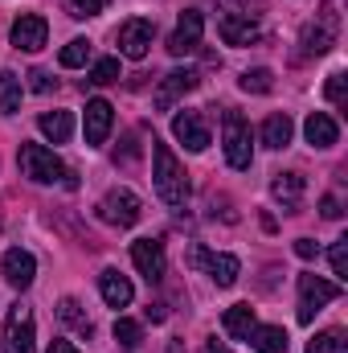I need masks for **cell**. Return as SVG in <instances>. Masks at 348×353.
Instances as JSON below:
<instances>
[{"label":"cell","instance_id":"16","mask_svg":"<svg viewBox=\"0 0 348 353\" xmlns=\"http://www.w3.org/2000/svg\"><path fill=\"white\" fill-rule=\"evenodd\" d=\"M303 136H307L312 148H332V144L340 140V128H336V119H332L328 111H312L307 123H303Z\"/></svg>","mask_w":348,"mask_h":353},{"label":"cell","instance_id":"14","mask_svg":"<svg viewBox=\"0 0 348 353\" xmlns=\"http://www.w3.org/2000/svg\"><path fill=\"white\" fill-rule=\"evenodd\" d=\"M188 90H197V74H193V70H173V74H164V83L156 87V107H160V111H173L176 99H184Z\"/></svg>","mask_w":348,"mask_h":353},{"label":"cell","instance_id":"26","mask_svg":"<svg viewBox=\"0 0 348 353\" xmlns=\"http://www.w3.org/2000/svg\"><path fill=\"white\" fill-rule=\"evenodd\" d=\"M58 62H62L66 70H74V66H87V62H90V41H87V37H74V41H66V46H62V54H58Z\"/></svg>","mask_w":348,"mask_h":353},{"label":"cell","instance_id":"34","mask_svg":"<svg viewBox=\"0 0 348 353\" xmlns=\"http://www.w3.org/2000/svg\"><path fill=\"white\" fill-rule=\"evenodd\" d=\"M29 87L37 90V94H50V90L58 87V83H54V79H50L45 70H29Z\"/></svg>","mask_w":348,"mask_h":353},{"label":"cell","instance_id":"25","mask_svg":"<svg viewBox=\"0 0 348 353\" xmlns=\"http://www.w3.org/2000/svg\"><path fill=\"white\" fill-rule=\"evenodd\" d=\"M250 345L259 353H287V333H283L279 325H254Z\"/></svg>","mask_w":348,"mask_h":353},{"label":"cell","instance_id":"32","mask_svg":"<svg viewBox=\"0 0 348 353\" xmlns=\"http://www.w3.org/2000/svg\"><path fill=\"white\" fill-rule=\"evenodd\" d=\"M328 259H332V275L336 279H348V239H336L332 243V255Z\"/></svg>","mask_w":348,"mask_h":353},{"label":"cell","instance_id":"12","mask_svg":"<svg viewBox=\"0 0 348 353\" xmlns=\"http://www.w3.org/2000/svg\"><path fill=\"white\" fill-rule=\"evenodd\" d=\"M217 33H221V41L226 46H254L262 37L259 21L254 17H246V12H226L221 17V25H217Z\"/></svg>","mask_w":348,"mask_h":353},{"label":"cell","instance_id":"5","mask_svg":"<svg viewBox=\"0 0 348 353\" xmlns=\"http://www.w3.org/2000/svg\"><path fill=\"white\" fill-rule=\"evenodd\" d=\"M4 353H33V341H37V333H33V312L25 308V304H12L8 308V316H4Z\"/></svg>","mask_w":348,"mask_h":353},{"label":"cell","instance_id":"27","mask_svg":"<svg viewBox=\"0 0 348 353\" xmlns=\"http://www.w3.org/2000/svg\"><path fill=\"white\" fill-rule=\"evenodd\" d=\"M307 353H348V341L340 329H328V333H316L307 341Z\"/></svg>","mask_w":348,"mask_h":353},{"label":"cell","instance_id":"30","mask_svg":"<svg viewBox=\"0 0 348 353\" xmlns=\"http://www.w3.org/2000/svg\"><path fill=\"white\" fill-rule=\"evenodd\" d=\"M123 74H119V58H98L94 62V70H90V83L94 87H111V83H119Z\"/></svg>","mask_w":348,"mask_h":353},{"label":"cell","instance_id":"3","mask_svg":"<svg viewBox=\"0 0 348 353\" xmlns=\"http://www.w3.org/2000/svg\"><path fill=\"white\" fill-rule=\"evenodd\" d=\"M221 132H226V161H230V169H250V161H254L250 123L238 111H226L221 115Z\"/></svg>","mask_w":348,"mask_h":353},{"label":"cell","instance_id":"18","mask_svg":"<svg viewBox=\"0 0 348 353\" xmlns=\"http://www.w3.org/2000/svg\"><path fill=\"white\" fill-rule=\"evenodd\" d=\"M332 41H336V17H332V12H328L320 25H307V29H303V54H312V58L328 54Z\"/></svg>","mask_w":348,"mask_h":353},{"label":"cell","instance_id":"2","mask_svg":"<svg viewBox=\"0 0 348 353\" xmlns=\"http://www.w3.org/2000/svg\"><path fill=\"white\" fill-rule=\"evenodd\" d=\"M17 165H21V173L29 176V181H37V185H54V181H62L66 189H74L78 181L74 173L45 148V144H21V152H17Z\"/></svg>","mask_w":348,"mask_h":353},{"label":"cell","instance_id":"23","mask_svg":"<svg viewBox=\"0 0 348 353\" xmlns=\"http://www.w3.org/2000/svg\"><path fill=\"white\" fill-rule=\"evenodd\" d=\"M291 132H295V128H291V115H287V111H274V115L262 123V144H266V148H287V144H291Z\"/></svg>","mask_w":348,"mask_h":353},{"label":"cell","instance_id":"10","mask_svg":"<svg viewBox=\"0 0 348 353\" xmlns=\"http://www.w3.org/2000/svg\"><path fill=\"white\" fill-rule=\"evenodd\" d=\"M201 33H205V17H201L197 8H184L180 21H176V29H173V37H168V50H173L176 58L193 54V50L201 46Z\"/></svg>","mask_w":348,"mask_h":353},{"label":"cell","instance_id":"22","mask_svg":"<svg viewBox=\"0 0 348 353\" xmlns=\"http://www.w3.org/2000/svg\"><path fill=\"white\" fill-rule=\"evenodd\" d=\"M37 123H41V136L54 140V144H66L70 132H74V115H70V111H45Z\"/></svg>","mask_w":348,"mask_h":353},{"label":"cell","instance_id":"1","mask_svg":"<svg viewBox=\"0 0 348 353\" xmlns=\"http://www.w3.org/2000/svg\"><path fill=\"white\" fill-rule=\"evenodd\" d=\"M152 161H156V169H152L156 193H160L168 205H184V201H188V173L180 169V161L173 157V148L160 144V140H152Z\"/></svg>","mask_w":348,"mask_h":353},{"label":"cell","instance_id":"4","mask_svg":"<svg viewBox=\"0 0 348 353\" xmlns=\"http://www.w3.org/2000/svg\"><path fill=\"white\" fill-rule=\"evenodd\" d=\"M340 296V283L320 279V275H299V325H312L324 304Z\"/></svg>","mask_w":348,"mask_h":353},{"label":"cell","instance_id":"19","mask_svg":"<svg viewBox=\"0 0 348 353\" xmlns=\"http://www.w3.org/2000/svg\"><path fill=\"white\" fill-rule=\"evenodd\" d=\"M270 193H274V201H279L287 214H295L299 201H303V176L299 173H279L270 181Z\"/></svg>","mask_w":348,"mask_h":353},{"label":"cell","instance_id":"21","mask_svg":"<svg viewBox=\"0 0 348 353\" xmlns=\"http://www.w3.org/2000/svg\"><path fill=\"white\" fill-rule=\"evenodd\" d=\"M221 325H226V333L234 337V341H250V333H254V308L250 304H234V308H226V316H221Z\"/></svg>","mask_w":348,"mask_h":353},{"label":"cell","instance_id":"7","mask_svg":"<svg viewBox=\"0 0 348 353\" xmlns=\"http://www.w3.org/2000/svg\"><path fill=\"white\" fill-rule=\"evenodd\" d=\"M152 37H156V25H152L148 17H131V21H123V25H119V54H123V58H131V62L148 58Z\"/></svg>","mask_w":348,"mask_h":353},{"label":"cell","instance_id":"28","mask_svg":"<svg viewBox=\"0 0 348 353\" xmlns=\"http://www.w3.org/2000/svg\"><path fill=\"white\" fill-rule=\"evenodd\" d=\"M115 341H119V350H140V345H144V329H140L135 321L119 316V321H115Z\"/></svg>","mask_w":348,"mask_h":353},{"label":"cell","instance_id":"24","mask_svg":"<svg viewBox=\"0 0 348 353\" xmlns=\"http://www.w3.org/2000/svg\"><path fill=\"white\" fill-rule=\"evenodd\" d=\"M21 94H25L21 74L0 70V111H4V115H17V111H21Z\"/></svg>","mask_w":348,"mask_h":353},{"label":"cell","instance_id":"20","mask_svg":"<svg viewBox=\"0 0 348 353\" xmlns=\"http://www.w3.org/2000/svg\"><path fill=\"white\" fill-rule=\"evenodd\" d=\"M201 267L209 271V279L217 283V288H234L238 283V271H242V263L234 259V255H201Z\"/></svg>","mask_w":348,"mask_h":353},{"label":"cell","instance_id":"35","mask_svg":"<svg viewBox=\"0 0 348 353\" xmlns=\"http://www.w3.org/2000/svg\"><path fill=\"white\" fill-rule=\"evenodd\" d=\"M345 70H336V74H328V99L332 103H345Z\"/></svg>","mask_w":348,"mask_h":353},{"label":"cell","instance_id":"15","mask_svg":"<svg viewBox=\"0 0 348 353\" xmlns=\"http://www.w3.org/2000/svg\"><path fill=\"white\" fill-rule=\"evenodd\" d=\"M4 279L12 283V288H29L33 279H37V259L29 255V251H21V247H12L8 255H4Z\"/></svg>","mask_w":348,"mask_h":353},{"label":"cell","instance_id":"8","mask_svg":"<svg viewBox=\"0 0 348 353\" xmlns=\"http://www.w3.org/2000/svg\"><path fill=\"white\" fill-rule=\"evenodd\" d=\"M8 41H12L17 50H25V54H37V50L50 41V21H45V17H37V12H21V17L12 21Z\"/></svg>","mask_w":348,"mask_h":353},{"label":"cell","instance_id":"38","mask_svg":"<svg viewBox=\"0 0 348 353\" xmlns=\"http://www.w3.org/2000/svg\"><path fill=\"white\" fill-rule=\"evenodd\" d=\"M50 353H78V350H74L70 341H54V345H50Z\"/></svg>","mask_w":348,"mask_h":353},{"label":"cell","instance_id":"13","mask_svg":"<svg viewBox=\"0 0 348 353\" xmlns=\"http://www.w3.org/2000/svg\"><path fill=\"white\" fill-rule=\"evenodd\" d=\"M173 136L188 148V152H205V148H209V128H205V119H201L197 111H180V115H176Z\"/></svg>","mask_w":348,"mask_h":353},{"label":"cell","instance_id":"31","mask_svg":"<svg viewBox=\"0 0 348 353\" xmlns=\"http://www.w3.org/2000/svg\"><path fill=\"white\" fill-rule=\"evenodd\" d=\"M58 316H62V325H74V329L90 333V321L83 316V304H78V300H62V304H58Z\"/></svg>","mask_w":348,"mask_h":353},{"label":"cell","instance_id":"36","mask_svg":"<svg viewBox=\"0 0 348 353\" xmlns=\"http://www.w3.org/2000/svg\"><path fill=\"white\" fill-rule=\"evenodd\" d=\"M320 214H324V218H340V214H345V210H340V201H336V197H332V193H328V197H324V201H320Z\"/></svg>","mask_w":348,"mask_h":353},{"label":"cell","instance_id":"39","mask_svg":"<svg viewBox=\"0 0 348 353\" xmlns=\"http://www.w3.org/2000/svg\"><path fill=\"white\" fill-rule=\"evenodd\" d=\"M205 353H230V350H226V345H217V337H213V341L205 345Z\"/></svg>","mask_w":348,"mask_h":353},{"label":"cell","instance_id":"29","mask_svg":"<svg viewBox=\"0 0 348 353\" xmlns=\"http://www.w3.org/2000/svg\"><path fill=\"white\" fill-rule=\"evenodd\" d=\"M238 87L246 90V94H266V90L274 87V74H270L266 66H254V70H246V74L238 79Z\"/></svg>","mask_w":348,"mask_h":353},{"label":"cell","instance_id":"37","mask_svg":"<svg viewBox=\"0 0 348 353\" xmlns=\"http://www.w3.org/2000/svg\"><path fill=\"white\" fill-rule=\"evenodd\" d=\"M316 251H320V247H316L312 239H295V255H299V259H316Z\"/></svg>","mask_w":348,"mask_h":353},{"label":"cell","instance_id":"6","mask_svg":"<svg viewBox=\"0 0 348 353\" xmlns=\"http://www.w3.org/2000/svg\"><path fill=\"white\" fill-rule=\"evenodd\" d=\"M140 214H144V205H140V197H135L131 189H111V193L98 201V218L111 222V226H135Z\"/></svg>","mask_w":348,"mask_h":353},{"label":"cell","instance_id":"33","mask_svg":"<svg viewBox=\"0 0 348 353\" xmlns=\"http://www.w3.org/2000/svg\"><path fill=\"white\" fill-rule=\"evenodd\" d=\"M66 4H70V17H78V21H83V17H94V12H102L111 0H66Z\"/></svg>","mask_w":348,"mask_h":353},{"label":"cell","instance_id":"9","mask_svg":"<svg viewBox=\"0 0 348 353\" xmlns=\"http://www.w3.org/2000/svg\"><path fill=\"white\" fill-rule=\"evenodd\" d=\"M131 263H135V271H140L148 283L164 279V267H168L164 243H160V239H135V243H131Z\"/></svg>","mask_w":348,"mask_h":353},{"label":"cell","instance_id":"11","mask_svg":"<svg viewBox=\"0 0 348 353\" xmlns=\"http://www.w3.org/2000/svg\"><path fill=\"white\" fill-rule=\"evenodd\" d=\"M111 123H115V107H111L107 99H90V103H87V115H83V132H87V144H90V148L107 144Z\"/></svg>","mask_w":348,"mask_h":353},{"label":"cell","instance_id":"17","mask_svg":"<svg viewBox=\"0 0 348 353\" xmlns=\"http://www.w3.org/2000/svg\"><path fill=\"white\" fill-rule=\"evenodd\" d=\"M98 292H102V300H107L111 308H127V304H131V296H135L131 279H127V275H119L115 267H107V271L98 275Z\"/></svg>","mask_w":348,"mask_h":353}]
</instances>
